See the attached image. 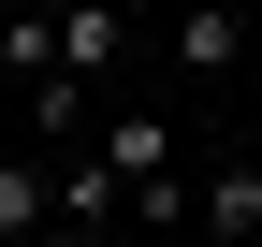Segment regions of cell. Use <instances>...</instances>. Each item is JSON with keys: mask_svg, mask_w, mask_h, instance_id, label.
I'll return each mask as SVG.
<instances>
[{"mask_svg": "<svg viewBox=\"0 0 262 247\" xmlns=\"http://www.w3.org/2000/svg\"><path fill=\"white\" fill-rule=\"evenodd\" d=\"M0 233L58 247V160H44V145H29V160H0Z\"/></svg>", "mask_w": 262, "mask_h": 247, "instance_id": "obj_4", "label": "cell"}, {"mask_svg": "<svg viewBox=\"0 0 262 247\" xmlns=\"http://www.w3.org/2000/svg\"><path fill=\"white\" fill-rule=\"evenodd\" d=\"M131 247H204V233H131Z\"/></svg>", "mask_w": 262, "mask_h": 247, "instance_id": "obj_7", "label": "cell"}, {"mask_svg": "<svg viewBox=\"0 0 262 247\" xmlns=\"http://www.w3.org/2000/svg\"><path fill=\"white\" fill-rule=\"evenodd\" d=\"M248 0H189V15H175V73H233V58H248Z\"/></svg>", "mask_w": 262, "mask_h": 247, "instance_id": "obj_3", "label": "cell"}, {"mask_svg": "<svg viewBox=\"0 0 262 247\" xmlns=\"http://www.w3.org/2000/svg\"><path fill=\"white\" fill-rule=\"evenodd\" d=\"M117 189H131V175L102 160V145H58V247H88V233H117Z\"/></svg>", "mask_w": 262, "mask_h": 247, "instance_id": "obj_1", "label": "cell"}, {"mask_svg": "<svg viewBox=\"0 0 262 247\" xmlns=\"http://www.w3.org/2000/svg\"><path fill=\"white\" fill-rule=\"evenodd\" d=\"M117 44H131L117 0H58V73H73V87H102V73H117Z\"/></svg>", "mask_w": 262, "mask_h": 247, "instance_id": "obj_2", "label": "cell"}, {"mask_svg": "<svg viewBox=\"0 0 262 247\" xmlns=\"http://www.w3.org/2000/svg\"><path fill=\"white\" fill-rule=\"evenodd\" d=\"M102 160L146 189V175H175V131H160V116H102Z\"/></svg>", "mask_w": 262, "mask_h": 247, "instance_id": "obj_6", "label": "cell"}, {"mask_svg": "<svg viewBox=\"0 0 262 247\" xmlns=\"http://www.w3.org/2000/svg\"><path fill=\"white\" fill-rule=\"evenodd\" d=\"M0 247H29V233H0Z\"/></svg>", "mask_w": 262, "mask_h": 247, "instance_id": "obj_8", "label": "cell"}, {"mask_svg": "<svg viewBox=\"0 0 262 247\" xmlns=\"http://www.w3.org/2000/svg\"><path fill=\"white\" fill-rule=\"evenodd\" d=\"M204 233H219V247H233V233H262V145L204 175Z\"/></svg>", "mask_w": 262, "mask_h": 247, "instance_id": "obj_5", "label": "cell"}]
</instances>
